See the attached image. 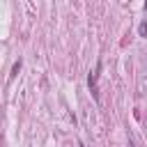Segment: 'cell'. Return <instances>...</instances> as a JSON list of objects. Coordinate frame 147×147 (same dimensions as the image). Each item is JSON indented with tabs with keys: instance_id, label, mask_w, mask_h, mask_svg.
<instances>
[{
	"instance_id": "cell-1",
	"label": "cell",
	"mask_w": 147,
	"mask_h": 147,
	"mask_svg": "<svg viewBox=\"0 0 147 147\" xmlns=\"http://www.w3.org/2000/svg\"><path fill=\"white\" fill-rule=\"evenodd\" d=\"M99 74H101V62H96L94 71H92V74H90V78H87V83H90V87H92V94H94V99H99V87H96Z\"/></svg>"
},
{
	"instance_id": "cell-2",
	"label": "cell",
	"mask_w": 147,
	"mask_h": 147,
	"mask_svg": "<svg viewBox=\"0 0 147 147\" xmlns=\"http://www.w3.org/2000/svg\"><path fill=\"white\" fill-rule=\"evenodd\" d=\"M21 64H23L21 60H16V62H14V67H11V74H9V78H14V76H16L18 71H21Z\"/></svg>"
},
{
	"instance_id": "cell-3",
	"label": "cell",
	"mask_w": 147,
	"mask_h": 147,
	"mask_svg": "<svg viewBox=\"0 0 147 147\" xmlns=\"http://www.w3.org/2000/svg\"><path fill=\"white\" fill-rule=\"evenodd\" d=\"M145 9H147V2H145Z\"/></svg>"
}]
</instances>
